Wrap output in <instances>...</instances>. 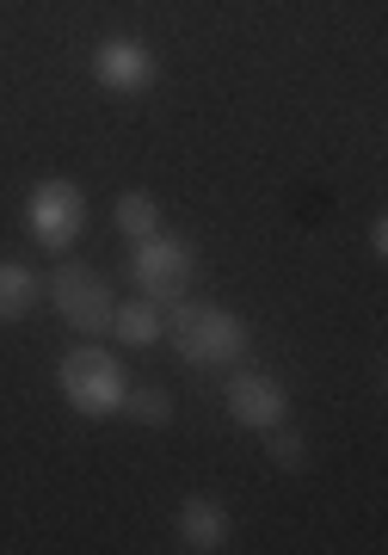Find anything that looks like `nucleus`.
Here are the masks:
<instances>
[{
  "label": "nucleus",
  "mask_w": 388,
  "mask_h": 555,
  "mask_svg": "<svg viewBox=\"0 0 388 555\" xmlns=\"http://www.w3.org/2000/svg\"><path fill=\"white\" fill-rule=\"evenodd\" d=\"M229 513L216 506L210 494H185V506H179L173 518V537H179V550L185 555H216V550H229Z\"/></svg>",
  "instance_id": "8"
},
{
  "label": "nucleus",
  "mask_w": 388,
  "mask_h": 555,
  "mask_svg": "<svg viewBox=\"0 0 388 555\" xmlns=\"http://www.w3.org/2000/svg\"><path fill=\"white\" fill-rule=\"evenodd\" d=\"M117 420H130V426H155V433H160V426H173V396H167L160 383H130Z\"/></svg>",
  "instance_id": "12"
},
{
  "label": "nucleus",
  "mask_w": 388,
  "mask_h": 555,
  "mask_svg": "<svg viewBox=\"0 0 388 555\" xmlns=\"http://www.w3.org/2000/svg\"><path fill=\"white\" fill-rule=\"evenodd\" d=\"M364 241H370V254L383 259V254H388V222L376 217V222H370V235H364Z\"/></svg>",
  "instance_id": "14"
},
{
  "label": "nucleus",
  "mask_w": 388,
  "mask_h": 555,
  "mask_svg": "<svg viewBox=\"0 0 388 555\" xmlns=\"http://www.w3.org/2000/svg\"><path fill=\"white\" fill-rule=\"evenodd\" d=\"M112 334L124 339V346H155V339H167V309H155L148 297H130L112 309Z\"/></svg>",
  "instance_id": "10"
},
{
  "label": "nucleus",
  "mask_w": 388,
  "mask_h": 555,
  "mask_svg": "<svg viewBox=\"0 0 388 555\" xmlns=\"http://www.w3.org/2000/svg\"><path fill=\"white\" fill-rule=\"evenodd\" d=\"M93 80L105 93H124L130 100V93H142V87L160 80V56L142 38H124V31L117 38H99L93 43Z\"/></svg>",
  "instance_id": "7"
},
{
  "label": "nucleus",
  "mask_w": 388,
  "mask_h": 555,
  "mask_svg": "<svg viewBox=\"0 0 388 555\" xmlns=\"http://www.w3.org/2000/svg\"><path fill=\"white\" fill-rule=\"evenodd\" d=\"M167 339L179 346V358L192 371H222V364H241L253 352V321L222 309V302H192L179 297L167 309Z\"/></svg>",
  "instance_id": "1"
},
{
  "label": "nucleus",
  "mask_w": 388,
  "mask_h": 555,
  "mask_svg": "<svg viewBox=\"0 0 388 555\" xmlns=\"http://www.w3.org/2000/svg\"><path fill=\"white\" fill-rule=\"evenodd\" d=\"M56 389L80 420H117L130 377H124V364H117L105 346H75V352H62V364H56Z\"/></svg>",
  "instance_id": "2"
},
{
  "label": "nucleus",
  "mask_w": 388,
  "mask_h": 555,
  "mask_svg": "<svg viewBox=\"0 0 388 555\" xmlns=\"http://www.w3.org/2000/svg\"><path fill=\"white\" fill-rule=\"evenodd\" d=\"M43 297L56 302V315L75 327V334H105L112 327V278L99 272V266H87V259H62L56 272L43 278Z\"/></svg>",
  "instance_id": "4"
},
{
  "label": "nucleus",
  "mask_w": 388,
  "mask_h": 555,
  "mask_svg": "<svg viewBox=\"0 0 388 555\" xmlns=\"http://www.w3.org/2000/svg\"><path fill=\"white\" fill-rule=\"evenodd\" d=\"M222 408L241 433H272L290 420V396H284V383L272 371H234L229 389H222Z\"/></svg>",
  "instance_id": "6"
},
{
  "label": "nucleus",
  "mask_w": 388,
  "mask_h": 555,
  "mask_svg": "<svg viewBox=\"0 0 388 555\" xmlns=\"http://www.w3.org/2000/svg\"><path fill=\"white\" fill-rule=\"evenodd\" d=\"M112 222H117V235L124 241H148L160 229V198L148 192V185H130V192H117Z\"/></svg>",
  "instance_id": "11"
},
{
  "label": "nucleus",
  "mask_w": 388,
  "mask_h": 555,
  "mask_svg": "<svg viewBox=\"0 0 388 555\" xmlns=\"http://www.w3.org/2000/svg\"><path fill=\"white\" fill-rule=\"evenodd\" d=\"M25 229L43 254H68L87 235V192L75 179H38L31 198H25Z\"/></svg>",
  "instance_id": "5"
},
{
  "label": "nucleus",
  "mask_w": 388,
  "mask_h": 555,
  "mask_svg": "<svg viewBox=\"0 0 388 555\" xmlns=\"http://www.w3.org/2000/svg\"><path fill=\"white\" fill-rule=\"evenodd\" d=\"M192 278H197L192 241L167 235V229L137 241V254H130V284H137V297H148L155 309H173L179 297H192Z\"/></svg>",
  "instance_id": "3"
},
{
  "label": "nucleus",
  "mask_w": 388,
  "mask_h": 555,
  "mask_svg": "<svg viewBox=\"0 0 388 555\" xmlns=\"http://www.w3.org/2000/svg\"><path fill=\"white\" fill-rule=\"evenodd\" d=\"M43 302V278L20 259H0V321H25Z\"/></svg>",
  "instance_id": "9"
},
{
  "label": "nucleus",
  "mask_w": 388,
  "mask_h": 555,
  "mask_svg": "<svg viewBox=\"0 0 388 555\" xmlns=\"http://www.w3.org/2000/svg\"><path fill=\"white\" fill-rule=\"evenodd\" d=\"M266 456H272V469H284V476H302L309 469V438L296 433V426H272L266 433Z\"/></svg>",
  "instance_id": "13"
}]
</instances>
